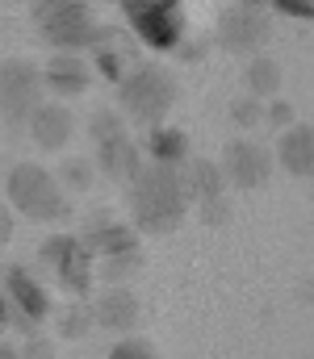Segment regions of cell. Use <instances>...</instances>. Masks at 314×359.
Masks as SVG:
<instances>
[{
  "instance_id": "obj_9",
  "label": "cell",
  "mask_w": 314,
  "mask_h": 359,
  "mask_svg": "<svg viewBox=\"0 0 314 359\" xmlns=\"http://www.w3.org/2000/svg\"><path fill=\"white\" fill-rule=\"evenodd\" d=\"M30 130H34V138H38L42 147H59V142L72 134V117H67V109H59V104H38V109L30 113Z\"/></svg>"
},
{
  "instance_id": "obj_17",
  "label": "cell",
  "mask_w": 314,
  "mask_h": 359,
  "mask_svg": "<svg viewBox=\"0 0 314 359\" xmlns=\"http://www.w3.org/2000/svg\"><path fill=\"white\" fill-rule=\"evenodd\" d=\"M0 330H4V301H0Z\"/></svg>"
},
{
  "instance_id": "obj_3",
  "label": "cell",
  "mask_w": 314,
  "mask_h": 359,
  "mask_svg": "<svg viewBox=\"0 0 314 359\" xmlns=\"http://www.w3.org/2000/svg\"><path fill=\"white\" fill-rule=\"evenodd\" d=\"M134 34L155 46V50H172L181 42V29H185V13H181V0H122Z\"/></svg>"
},
{
  "instance_id": "obj_11",
  "label": "cell",
  "mask_w": 314,
  "mask_h": 359,
  "mask_svg": "<svg viewBox=\"0 0 314 359\" xmlns=\"http://www.w3.org/2000/svg\"><path fill=\"white\" fill-rule=\"evenodd\" d=\"M8 292L17 297V305H21L30 318H42V313H46V297H42L38 284H30L25 271H8Z\"/></svg>"
},
{
  "instance_id": "obj_10",
  "label": "cell",
  "mask_w": 314,
  "mask_h": 359,
  "mask_svg": "<svg viewBox=\"0 0 314 359\" xmlns=\"http://www.w3.org/2000/svg\"><path fill=\"white\" fill-rule=\"evenodd\" d=\"M46 84H51L55 96H76V92L89 88V72H84L80 59H55L51 72H46Z\"/></svg>"
},
{
  "instance_id": "obj_15",
  "label": "cell",
  "mask_w": 314,
  "mask_h": 359,
  "mask_svg": "<svg viewBox=\"0 0 314 359\" xmlns=\"http://www.w3.org/2000/svg\"><path fill=\"white\" fill-rule=\"evenodd\" d=\"M256 84H260V92H264V96H268V92L277 88V67L260 63V67H256Z\"/></svg>"
},
{
  "instance_id": "obj_18",
  "label": "cell",
  "mask_w": 314,
  "mask_h": 359,
  "mask_svg": "<svg viewBox=\"0 0 314 359\" xmlns=\"http://www.w3.org/2000/svg\"><path fill=\"white\" fill-rule=\"evenodd\" d=\"M0 359H17V355H13V351H0Z\"/></svg>"
},
{
  "instance_id": "obj_13",
  "label": "cell",
  "mask_w": 314,
  "mask_h": 359,
  "mask_svg": "<svg viewBox=\"0 0 314 359\" xmlns=\"http://www.w3.org/2000/svg\"><path fill=\"white\" fill-rule=\"evenodd\" d=\"M155 151H159V159H164V155H168V159H176V155L185 151V138H176V134H164V130H159V134H155Z\"/></svg>"
},
{
  "instance_id": "obj_1",
  "label": "cell",
  "mask_w": 314,
  "mask_h": 359,
  "mask_svg": "<svg viewBox=\"0 0 314 359\" xmlns=\"http://www.w3.org/2000/svg\"><path fill=\"white\" fill-rule=\"evenodd\" d=\"M34 17L42 25V38L55 42V46L97 42V17H93L89 0H42Z\"/></svg>"
},
{
  "instance_id": "obj_14",
  "label": "cell",
  "mask_w": 314,
  "mask_h": 359,
  "mask_svg": "<svg viewBox=\"0 0 314 359\" xmlns=\"http://www.w3.org/2000/svg\"><path fill=\"white\" fill-rule=\"evenodd\" d=\"M273 4L289 17H314V0H273Z\"/></svg>"
},
{
  "instance_id": "obj_5",
  "label": "cell",
  "mask_w": 314,
  "mask_h": 359,
  "mask_svg": "<svg viewBox=\"0 0 314 359\" xmlns=\"http://www.w3.org/2000/svg\"><path fill=\"white\" fill-rule=\"evenodd\" d=\"M172 104V84L159 72H134L126 80V109L143 121H155Z\"/></svg>"
},
{
  "instance_id": "obj_8",
  "label": "cell",
  "mask_w": 314,
  "mask_h": 359,
  "mask_svg": "<svg viewBox=\"0 0 314 359\" xmlns=\"http://www.w3.org/2000/svg\"><path fill=\"white\" fill-rule=\"evenodd\" d=\"M226 176L243 188H251L268 176V155L251 142H235V147H226Z\"/></svg>"
},
{
  "instance_id": "obj_6",
  "label": "cell",
  "mask_w": 314,
  "mask_h": 359,
  "mask_svg": "<svg viewBox=\"0 0 314 359\" xmlns=\"http://www.w3.org/2000/svg\"><path fill=\"white\" fill-rule=\"evenodd\" d=\"M277 159L294 176H314V126H289L277 147Z\"/></svg>"
},
{
  "instance_id": "obj_16",
  "label": "cell",
  "mask_w": 314,
  "mask_h": 359,
  "mask_svg": "<svg viewBox=\"0 0 314 359\" xmlns=\"http://www.w3.org/2000/svg\"><path fill=\"white\" fill-rule=\"evenodd\" d=\"M0 243H8V213L0 209Z\"/></svg>"
},
{
  "instance_id": "obj_12",
  "label": "cell",
  "mask_w": 314,
  "mask_h": 359,
  "mask_svg": "<svg viewBox=\"0 0 314 359\" xmlns=\"http://www.w3.org/2000/svg\"><path fill=\"white\" fill-rule=\"evenodd\" d=\"M109 359H155V355H151V347H147V343L130 339V343H117V347H113V355H109Z\"/></svg>"
},
{
  "instance_id": "obj_7",
  "label": "cell",
  "mask_w": 314,
  "mask_h": 359,
  "mask_svg": "<svg viewBox=\"0 0 314 359\" xmlns=\"http://www.w3.org/2000/svg\"><path fill=\"white\" fill-rule=\"evenodd\" d=\"M0 104L8 113H34V72L21 67V63H8L0 67Z\"/></svg>"
},
{
  "instance_id": "obj_4",
  "label": "cell",
  "mask_w": 314,
  "mask_h": 359,
  "mask_svg": "<svg viewBox=\"0 0 314 359\" xmlns=\"http://www.w3.org/2000/svg\"><path fill=\"white\" fill-rule=\"evenodd\" d=\"M8 196H13L17 209H25L30 217H42V222H46V217H59V209H63L55 180L46 176L42 168H34V163H25V168L13 172V180H8Z\"/></svg>"
},
{
  "instance_id": "obj_2",
  "label": "cell",
  "mask_w": 314,
  "mask_h": 359,
  "mask_svg": "<svg viewBox=\"0 0 314 359\" xmlns=\"http://www.w3.org/2000/svg\"><path fill=\"white\" fill-rule=\"evenodd\" d=\"M130 205H134V217L147 230H168L181 217V184L168 172H143V176L134 180Z\"/></svg>"
}]
</instances>
